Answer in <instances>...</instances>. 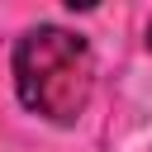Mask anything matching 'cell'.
<instances>
[{
    "label": "cell",
    "mask_w": 152,
    "mask_h": 152,
    "mask_svg": "<svg viewBox=\"0 0 152 152\" xmlns=\"http://www.w3.org/2000/svg\"><path fill=\"white\" fill-rule=\"evenodd\" d=\"M147 48H152V19H147Z\"/></svg>",
    "instance_id": "obj_2"
},
{
    "label": "cell",
    "mask_w": 152,
    "mask_h": 152,
    "mask_svg": "<svg viewBox=\"0 0 152 152\" xmlns=\"http://www.w3.org/2000/svg\"><path fill=\"white\" fill-rule=\"evenodd\" d=\"M14 90L19 104L48 124H76L95 90V52L81 33L62 24H38L14 43Z\"/></svg>",
    "instance_id": "obj_1"
}]
</instances>
